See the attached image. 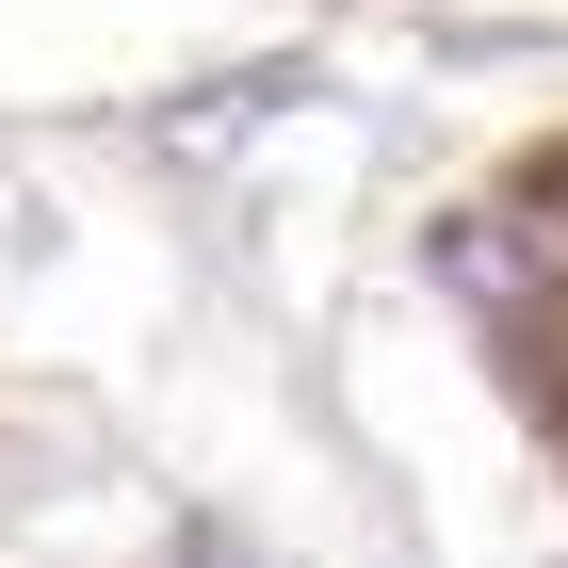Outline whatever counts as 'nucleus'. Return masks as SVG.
Segmentation results:
<instances>
[{"label": "nucleus", "mask_w": 568, "mask_h": 568, "mask_svg": "<svg viewBox=\"0 0 568 568\" xmlns=\"http://www.w3.org/2000/svg\"><path fill=\"white\" fill-rule=\"evenodd\" d=\"M179 568H261V552H244L227 520H195V536H179Z\"/></svg>", "instance_id": "1"}, {"label": "nucleus", "mask_w": 568, "mask_h": 568, "mask_svg": "<svg viewBox=\"0 0 568 568\" xmlns=\"http://www.w3.org/2000/svg\"><path fill=\"white\" fill-rule=\"evenodd\" d=\"M552 423H568V342H552Z\"/></svg>", "instance_id": "2"}]
</instances>
